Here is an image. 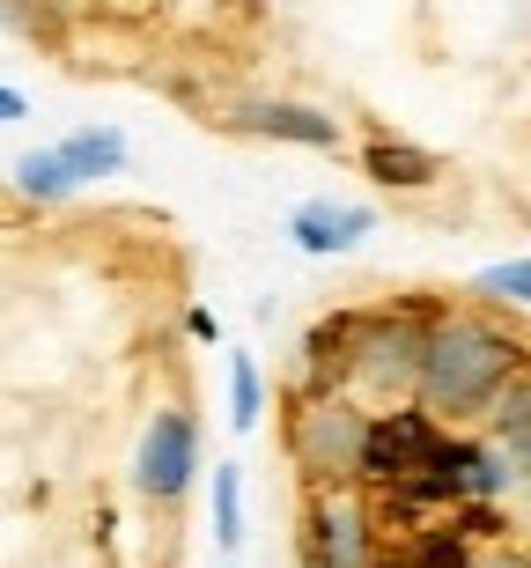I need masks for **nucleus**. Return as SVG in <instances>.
I'll use <instances>...</instances> for the list:
<instances>
[{
	"label": "nucleus",
	"instance_id": "f257e3e1",
	"mask_svg": "<svg viewBox=\"0 0 531 568\" xmlns=\"http://www.w3.org/2000/svg\"><path fill=\"white\" fill-rule=\"evenodd\" d=\"M531 369V347L517 325H502L480 303H436L428 317V355H421V406L458 422H488L494 399Z\"/></svg>",
	"mask_w": 531,
	"mask_h": 568
},
{
	"label": "nucleus",
	"instance_id": "f03ea898",
	"mask_svg": "<svg viewBox=\"0 0 531 568\" xmlns=\"http://www.w3.org/2000/svg\"><path fill=\"white\" fill-rule=\"evenodd\" d=\"M428 317H436V303H384V311H355L340 392H355L361 406H406V399H421Z\"/></svg>",
	"mask_w": 531,
	"mask_h": 568
},
{
	"label": "nucleus",
	"instance_id": "7ed1b4c3",
	"mask_svg": "<svg viewBox=\"0 0 531 568\" xmlns=\"http://www.w3.org/2000/svg\"><path fill=\"white\" fill-rule=\"evenodd\" d=\"M369 422L377 406H361L355 392H288V458L310 487H361V458H369Z\"/></svg>",
	"mask_w": 531,
	"mask_h": 568
},
{
	"label": "nucleus",
	"instance_id": "20e7f679",
	"mask_svg": "<svg viewBox=\"0 0 531 568\" xmlns=\"http://www.w3.org/2000/svg\"><path fill=\"white\" fill-rule=\"evenodd\" d=\"M384 509L369 503V487H310L303 503L296 554L303 568H369L384 554Z\"/></svg>",
	"mask_w": 531,
	"mask_h": 568
},
{
	"label": "nucleus",
	"instance_id": "39448f33",
	"mask_svg": "<svg viewBox=\"0 0 531 568\" xmlns=\"http://www.w3.org/2000/svg\"><path fill=\"white\" fill-rule=\"evenodd\" d=\"M192 480H200V422H192V406H155L141 450H133V495L171 509L192 495Z\"/></svg>",
	"mask_w": 531,
	"mask_h": 568
},
{
	"label": "nucleus",
	"instance_id": "423d86ee",
	"mask_svg": "<svg viewBox=\"0 0 531 568\" xmlns=\"http://www.w3.org/2000/svg\"><path fill=\"white\" fill-rule=\"evenodd\" d=\"M450 436L443 414H428L421 399L406 406H377V422H369V458H361V487L369 495H391L406 473H421L436 458V443Z\"/></svg>",
	"mask_w": 531,
	"mask_h": 568
},
{
	"label": "nucleus",
	"instance_id": "0eeeda50",
	"mask_svg": "<svg viewBox=\"0 0 531 568\" xmlns=\"http://www.w3.org/2000/svg\"><path fill=\"white\" fill-rule=\"evenodd\" d=\"M222 126L236 133H258V141H280V148H340V119L318 104H296V97H252V104H236Z\"/></svg>",
	"mask_w": 531,
	"mask_h": 568
},
{
	"label": "nucleus",
	"instance_id": "6e6552de",
	"mask_svg": "<svg viewBox=\"0 0 531 568\" xmlns=\"http://www.w3.org/2000/svg\"><path fill=\"white\" fill-rule=\"evenodd\" d=\"M369 230H377V214L361 207V200H303V207L288 214V236H296V252H310V258H347Z\"/></svg>",
	"mask_w": 531,
	"mask_h": 568
},
{
	"label": "nucleus",
	"instance_id": "1a4fd4ad",
	"mask_svg": "<svg viewBox=\"0 0 531 568\" xmlns=\"http://www.w3.org/2000/svg\"><path fill=\"white\" fill-rule=\"evenodd\" d=\"M488 436H494V450L510 458V509H517V517H531V369L502 392V399H494Z\"/></svg>",
	"mask_w": 531,
	"mask_h": 568
},
{
	"label": "nucleus",
	"instance_id": "9d476101",
	"mask_svg": "<svg viewBox=\"0 0 531 568\" xmlns=\"http://www.w3.org/2000/svg\"><path fill=\"white\" fill-rule=\"evenodd\" d=\"M361 170H369V178H377L384 192H428L436 178H443V163H436L428 148L391 141V133H377V141L361 148Z\"/></svg>",
	"mask_w": 531,
	"mask_h": 568
},
{
	"label": "nucleus",
	"instance_id": "9b49d317",
	"mask_svg": "<svg viewBox=\"0 0 531 568\" xmlns=\"http://www.w3.org/2000/svg\"><path fill=\"white\" fill-rule=\"evenodd\" d=\"M67 170H74V185H96V178H119L126 170V133L119 126H82L60 141Z\"/></svg>",
	"mask_w": 531,
	"mask_h": 568
},
{
	"label": "nucleus",
	"instance_id": "f8f14e48",
	"mask_svg": "<svg viewBox=\"0 0 531 568\" xmlns=\"http://www.w3.org/2000/svg\"><path fill=\"white\" fill-rule=\"evenodd\" d=\"M16 192L22 200H38V207H60V200H74V170H67L60 148H38V155H16Z\"/></svg>",
	"mask_w": 531,
	"mask_h": 568
},
{
	"label": "nucleus",
	"instance_id": "ddd939ff",
	"mask_svg": "<svg viewBox=\"0 0 531 568\" xmlns=\"http://www.w3.org/2000/svg\"><path fill=\"white\" fill-rule=\"evenodd\" d=\"M214 547H244V473L236 465H214Z\"/></svg>",
	"mask_w": 531,
	"mask_h": 568
},
{
	"label": "nucleus",
	"instance_id": "4468645a",
	"mask_svg": "<svg viewBox=\"0 0 531 568\" xmlns=\"http://www.w3.org/2000/svg\"><path fill=\"white\" fill-rule=\"evenodd\" d=\"M258 414H266V384H258V362L252 355H229V428L252 436Z\"/></svg>",
	"mask_w": 531,
	"mask_h": 568
},
{
	"label": "nucleus",
	"instance_id": "2eb2a0df",
	"mask_svg": "<svg viewBox=\"0 0 531 568\" xmlns=\"http://www.w3.org/2000/svg\"><path fill=\"white\" fill-rule=\"evenodd\" d=\"M8 22H16L22 38H30V30H38L44 44L60 38V8H52V0H8Z\"/></svg>",
	"mask_w": 531,
	"mask_h": 568
},
{
	"label": "nucleus",
	"instance_id": "dca6fc26",
	"mask_svg": "<svg viewBox=\"0 0 531 568\" xmlns=\"http://www.w3.org/2000/svg\"><path fill=\"white\" fill-rule=\"evenodd\" d=\"M472 568H531V547H517V539H494V547H480V561Z\"/></svg>",
	"mask_w": 531,
	"mask_h": 568
},
{
	"label": "nucleus",
	"instance_id": "f3484780",
	"mask_svg": "<svg viewBox=\"0 0 531 568\" xmlns=\"http://www.w3.org/2000/svg\"><path fill=\"white\" fill-rule=\"evenodd\" d=\"M185 333H192V339H222V325H214L207 303H192V311H185Z\"/></svg>",
	"mask_w": 531,
	"mask_h": 568
},
{
	"label": "nucleus",
	"instance_id": "a211bd4d",
	"mask_svg": "<svg viewBox=\"0 0 531 568\" xmlns=\"http://www.w3.org/2000/svg\"><path fill=\"white\" fill-rule=\"evenodd\" d=\"M0 119H8V126H16V119H30V97H22V89H16V82L0 89Z\"/></svg>",
	"mask_w": 531,
	"mask_h": 568
}]
</instances>
